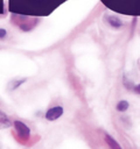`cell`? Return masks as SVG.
Instances as JSON below:
<instances>
[{"label":"cell","mask_w":140,"mask_h":149,"mask_svg":"<svg viewBox=\"0 0 140 149\" xmlns=\"http://www.w3.org/2000/svg\"><path fill=\"white\" fill-rule=\"evenodd\" d=\"M14 126H15V129L19 134V136L22 139V140H28L29 136H30V129L27 125H24L23 122L21 121H14Z\"/></svg>","instance_id":"cell-1"},{"label":"cell","mask_w":140,"mask_h":149,"mask_svg":"<svg viewBox=\"0 0 140 149\" xmlns=\"http://www.w3.org/2000/svg\"><path fill=\"white\" fill-rule=\"evenodd\" d=\"M62 114H63V107H61V106H55V107L49 108V109L46 112V119L49 120V121H55V120H57L60 116H62Z\"/></svg>","instance_id":"cell-2"},{"label":"cell","mask_w":140,"mask_h":149,"mask_svg":"<svg viewBox=\"0 0 140 149\" xmlns=\"http://www.w3.org/2000/svg\"><path fill=\"white\" fill-rule=\"evenodd\" d=\"M106 21L113 28H120L123 26V21L117 15H107L106 16Z\"/></svg>","instance_id":"cell-3"},{"label":"cell","mask_w":140,"mask_h":149,"mask_svg":"<svg viewBox=\"0 0 140 149\" xmlns=\"http://www.w3.org/2000/svg\"><path fill=\"white\" fill-rule=\"evenodd\" d=\"M10 125H12V122H10L9 118L4 112L0 111V129L1 128H8V127H10Z\"/></svg>","instance_id":"cell-4"},{"label":"cell","mask_w":140,"mask_h":149,"mask_svg":"<svg viewBox=\"0 0 140 149\" xmlns=\"http://www.w3.org/2000/svg\"><path fill=\"white\" fill-rule=\"evenodd\" d=\"M105 141H106V143L108 144V147H110L111 149H121V147L119 146V143H118L111 135L105 134Z\"/></svg>","instance_id":"cell-5"},{"label":"cell","mask_w":140,"mask_h":149,"mask_svg":"<svg viewBox=\"0 0 140 149\" xmlns=\"http://www.w3.org/2000/svg\"><path fill=\"white\" fill-rule=\"evenodd\" d=\"M128 107H130V104H128V101H126V100H120V101H118V104H117V106H116V108H117L118 112H125V111L128 109Z\"/></svg>","instance_id":"cell-6"},{"label":"cell","mask_w":140,"mask_h":149,"mask_svg":"<svg viewBox=\"0 0 140 149\" xmlns=\"http://www.w3.org/2000/svg\"><path fill=\"white\" fill-rule=\"evenodd\" d=\"M6 34H7L6 29H4V28H0V40H1V38H4V37L6 36Z\"/></svg>","instance_id":"cell-7"},{"label":"cell","mask_w":140,"mask_h":149,"mask_svg":"<svg viewBox=\"0 0 140 149\" xmlns=\"http://www.w3.org/2000/svg\"><path fill=\"white\" fill-rule=\"evenodd\" d=\"M133 91H134L135 93L140 94V84H139V85H135V86L133 87Z\"/></svg>","instance_id":"cell-8"}]
</instances>
